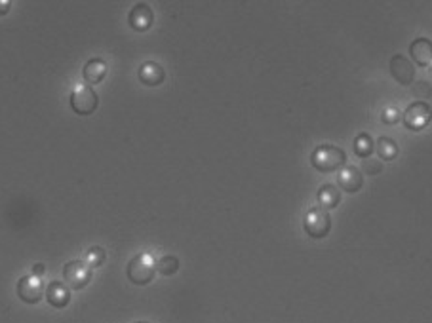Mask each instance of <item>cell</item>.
Returning <instances> with one entry per match:
<instances>
[{
	"label": "cell",
	"instance_id": "6da1fadb",
	"mask_svg": "<svg viewBox=\"0 0 432 323\" xmlns=\"http://www.w3.org/2000/svg\"><path fill=\"white\" fill-rule=\"evenodd\" d=\"M310 162H312V167L318 172L332 173L345 167L346 154L343 149H339L335 144H320L312 151Z\"/></svg>",
	"mask_w": 432,
	"mask_h": 323
},
{
	"label": "cell",
	"instance_id": "3957f363",
	"mask_svg": "<svg viewBox=\"0 0 432 323\" xmlns=\"http://www.w3.org/2000/svg\"><path fill=\"white\" fill-rule=\"evenodd\" d=\"M303 229L314 240H322L332 230V217L322 208H310L303 219Z\"/></svg>",
	"mask_w": 432,
	"mask_h": 323
},
{
	"label": "cell",
	"instance_id": "8992f818",
	"mask_svg": "<svg viewBox=\"0 0 432 323\" xmlns=\"http://www.w3.org/2000/svg\"><path fill=\"white\" fill-rule=\"evenodd\" d=\"M69 103H71L72 110L79 116H90L95 113V108L99 105V99H97V94L92 88L80 86L72 92Z\"/></svg>",
	"mask_w": 432,
	"mask_h": 323
},
{
	"label": "cell",
	"instance_id": "ac0fdd59",
	"mask_svg": "<svg viewBox=\"0 0 432 323\" xmlns=\"http://www.w3.org/2000/svg\"><path fill=\"white\" fill-rule=\"evenodd\" d=\"M177 270H179V258L175 255H164L157 263V272H160L162 276H173Z\"/></svg>",
	"mask_w": 432,
	"mask_h": 323
},
{
	"label": "cell",
	"instance_id": "e0dca14e",
	"mask_svg": "<svg viewBox=\"0 0 432 323\" xmlns=\"http://www.w3.org/2000/svg\"><path fill=\"white\" fill-rule=\"evenodd\" d=\"M354 154L360 156V158H369L374 154V139L367 133H360L354 139Z\"/></svg>",
	"mask_w": 432,
	"mask_h": 323
},
{
	"label": "cell",
	"instance_id": "277c9868",
	"mask_svg": "<svg viewBox=\"0 0 432 323\" xmlns=\"http://www.w3.org/2000/svg\"><path fill=\"white\" fill-rule=\"evenodd\" d=\"M432 120V108L431 105H426L423 101H415L411 103L410 107L403 110L402 122L403 126L411 131H421L425 129Z\"/></svg>",
	"mask_w": 432,
	"mask_h": 323
},
{
	"label": "cell",
	"instance_id": "5b68a950",
	"mask_svg": "<svg viewBox=\"0 0 432 323\" xmlns=\"http://www.w3.org/2000/svg\"><path fill=\"white\" fill-rule=\"evenodd\" d=\"M63 276H65V281L69 283V288L74 289V291H80V289H84L92 281L94 272L88 266L86 260H69L63 266Z\"/></svg>",
	"mask_w": 432,
	"mask_h": 323
},
{
	"label": "cell",
	"instance_id": "9a60e30c",
	"mask_svg": "<svg viewBox=\"0 0 432 323\" xmlns=\"http://www.w3.org/2000/svg\"><path fill=\"white\" fill-rule=\"evenodd\" d=\"M318 204L322 206V209L326 211H330V209H335L339 206V201H341V192H339L337 187H333V185H322V187L318 188Z\"/></svg>",
	"mask_w": 432,
	"mask_h": 323
},
{
	"label": "cell",
	"instance_id": "52a82bcc",
	"mask_svg": "<svg viewBox=\"0 0 432 323\" xmlns=\"http://www.w3.org/2000/svg\"><path fill=\"white\" fill-rule=\"evenodd\" d=\"M44 293H46V289H44V280L42 278H38L35 274H27V276H23L22 280L17 281V297L22 299L23 302H27V304H36V302L42 301Z\"/></svg>",
	"mask_w": 432,
	"mask_h": 323
},
{
	"label": "cell",
	"instance_id": "7402d4cb",
	"mask_svg": "<svg viewBox=\"0 0 432 323\" xmlns=\"http://www.w3.org/2000/svg\"><path fill=\"white\" fill-rule=\"evenodd\" d=\"M413 94L417 97H431V86L426 82H419L413 86Z\"/></svg>",
	"mask_w": 432,
	"mask_h": 323
},
{
	"label": "cell",
	"instance_id": "d4e9b609",
	"mask_svg": "<svg viewBox=\"0 0 432 323\" xmlns=\"http://www.w3.org/2000/svg\"><path fill=\"white\" fill-rule=\"evenodd\" d=\"M136 323H151V322H136Z\"/></svg>",
	"mask_w": 432,
	"mask_h": 323
},
{
	"label": "cell",
	"instance_id": "8fae6325",
	"mask_svg": "<svg viewBox=\"0 0 432 323\" xmlns=\"http://www.w3.org/2000/svg\"><path fill=\"white\" fill-rule=\"evenodd\" d=\"M137 78L141 80V84L145 86H151V88H157L160 86L164 80H166V72L164 69L160 67L159 63H154V61H147L139 67V71H137Z\"/></svg>",
	"mask_w": 432,
	"mask_h": 323
},
{
	"label": "cell",
	"instance_id": "9c48e42d",
	"mask_svg": "<svg viewBox=\"0 0 432 323\" xmlns=\"http://www.w3.org/2000/svg\"><path fill=\"white\" fill-rule=\"evenodd\" d=\"M128 22H130V27L137 33H145L152 27L154 23V14L149 4L145 2H139L136 6L130 10V15H128Z\"/></svg>",
	"mask_w": 432,
	"mask_h": 323
},
{
	"label": "cell",
	"instance_id": "d6986e66",
	"mask_svg": "<svg viewBox=\"0 0 432 323\" xmlns=\"http://www.w3.org/2000/svg\"><path fill=\"white\" fill-rule=\"evenodd\" d=\"M105 258H107V253H105V249L99 247V245L90 247V251L86 253V263L90 268H99V266L105 263Z\"/></svg>",
	"mask_w": 432,
	"mask_h": 323
},
{
	"label": "cell",
	"instance_id": "484cf974",
	"mask_svg": "<svg viewBox=\"0 0 432 323\" xmlns=\"http://www.w3.org/2000/svg\"><path fill=\"white\" fill-rule=\"evenodd\" d=\"M431 71H432V65H431Z\"/></svg>",
	"mask_w": 432,
	"mask_h": 323
},
{
	"label": "cell",
	"instance_id": "30bf717a",
	"mask_svg": "<svg viewBox=\"0 0 432 323\" xmlns=\"http://www.w3.org/2000/svg\"><path fill=\"white\" fill-rule=\"evenodd\" d=\"M337 183L339 187L343 188L345 192L354 194L364 187V175H362V172L358 167H354V165H345L343 169H339Z\"/></svg>",
	"mask_w": 432,
	"mask_h": 323
},
{
	"label": "cell",
	"instance_id": "44dd1931",
	"mask_svg": "<svg viewBox=\"0 0 432 323\" xmlns=\"http://www.w3.org/2000/svg\"><path fill=\"white\" fill-rule=\"evenodd\" d=\"M362 172L367 173V175H377V173L383 172V162L381 160L366 158L362 162Z\"/></svg>",
	"mask_w": 432,
	"mask_h": 323
},
{
	"label": "cell",
	"instance_id": "ffe728a7",
	"mask_svg": "<svg viewBox=\"0 0 432 323\" xmlns=\"http://www.w3.org/2000/svg\"><path fill=\"white\" fill-rule=\"evenodd\" d=\"M381 120H383V124H387V126H394V124H398L400 120H402V113H400L397 107L383 108Z\"/></svg>",
	"mask_w": 432,
	"mask_h": 323
},
{
	"label": "cell",
	"instance_id": "4fadbf2b",
	"mask_svg": "<svg viewBox=\"0 0 432 323\" xmlns=\"http://www.w3.org/2000/svg\"><path fill=\"white\" fill-rule=\"evenodd\" d=\"M410 56L419 67H429V65H432V40H429L425 36L413 40L410 46Z\"/></svg>",
	"mask_w": 432,
	"mask_h": 323
},
{
	"label": "cell",
	"instance_id": "2e32d148",
	"mask_svg": "<svg viewBox=\"0 0 432 323\" xmlns=\"http://www.w3.org/2000/svg\"><path fill=\"white\" fill-rule=\"evenodd\" d=\"M377 154H379V158L381 160H394L398 156V144L394 139H390V137H379L377 139Z\"/></svg>",
	"mask_w": 432,
	"mask_h": 323
},
{
	"label": "cell",
	"instance_id": "603a6c76",
	"mask_svg": "<svg viewBox=\"0 0 432 323\" xmlns=\"http://www.w3.org/2000/svg\"><path fill=\"white\" fill-rule=\"evenodd\" d=\"M10 8H12V2H10V0H0V15H6Z\"/></svg>",
	"mask_w": 432,
	"mask_h": 323
},
{
	"label": "cell",
	"instance_id": "5bb4252c",
	"mask_svg": "<svg viewBox=\"0 0 432 323\" xmlns=\"http://www.w3.org/2000/svg\"><path fill=\"white\" fill-rule=\"evenodd\" d=\"M107 71L109 69L107 63H105V59L94 58L84 65L82 74H84V80H86L88 84H99V82H103L105 76H107Z\"/></svg>",
	"mask_w": 432,
	"mask_h": 323
},
{
	"label": "cell",
	"instance_id": "7a4b0ae2",
	"mask_svg": "<svg viewBox=\"0 0 432 323\" xmlns=\"http://www.w3.org/2000/svg\"><path fill=\"white\" fill-rule=\"evenodd\" d=\"M128 280L134 285H147L157 276V260L149 253H139L128 263Z\"/></svg>",
	"mask_w": 432,
	"mask_h": 323
},
{
	"label": "cell",
	"instance_id": "ba28073f",
	"mask_svg": "<svg viewBox=\"0 0 432 323\" xmlns=\"http://www.w3.org/2000/svg\"><path fill=\"white\" fill-rule=\"evenodd\" d=\"M389 71L392 74V78L397 80L398 84H402V86H410L413 78H415V69H413L411 61L400 56V53L390 59Z\"/></svg>",
	"mask_w": 432,
	"mask_h": 323
},
{
	"label": "cell",
	"instance_id": "cb8c5ba5",
	"mask_svg": "<svg viewBox=\"0 0 432 323\" xmlns=\"http://www.w3.org/2000/svg\"><path fill=\"white\" fill-rule=\"evenodd\" d=\"M33 274H35V276H38V278H42L44 274H46V266L38 263V265L33 266Z\"/></svg>",
	"mask_w": 432,
	"mask_h": 323
},
{
	"label": "cell",
	"instance_id": "7c38bea8",
	"mask_svg": "<svg viewBox=\"0 0 432 323\" xmlns=\"http://www.w3.org/2000/svg\"><path fill=\"white\" fill-rule=\"evenodd\" d=\"M46 301L54 308H65L67 304L71 302V289L67 288L65 283L61 281H51L50 285L46 288Z\"/></svg>",
	"mask_w": 432,
	"mask_h": 323
}]
</instances>
